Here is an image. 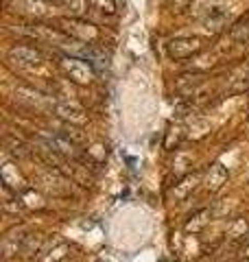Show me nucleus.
Instances as JSON below:
<instances>
[{
  "instance_id": "f257e3e1",
  "label": "nucleus",
  "mask_w": 249,
  "mask_h": 262,
  "mask_svg": "<svg viewBox=\"0 0 249 262\" xmlns=\"http://www.w3.org/2000/svg\"><path fill=\"white\" fill-rule=\"evenodd\" d=\"M13 11H18L20 15H27V18H53L55 15V3H48V0H13L11 3Z\"/></svg>"
},
{
  "instance_id": "f03ea898",
  "label": "nucleus",
  "mask_w": 249,
  "mask_h": 262,
  "mask_svg": "<svg viewBox=\"0 0 249 262\" xmlns=\"http://www.w3.org/2000/svg\"><path fill=\"white\" fill-rule=\"evenodd\" d=\"M203 48L199 37H175L166 44V53L171 59H188V57L197 55Z\"/></svg>"
},
{
  "instance_id": "7ed1b4c3",
  "label": "nucleus",
  "mask_w": 249,
  "mask_h": 262,
  "mask_svg": "<svg viewBox=\"0 0 249 262\" xmlns=\"http://www.w3.org/2000/svg\"><path fill=\"white\" fill-rule=\"evenodd\" d=\"M9 59L15 61L18 66H39L42 61H44V55H42V51H37V48H33V46L18 44L9 51Z\"/></svg>"
},
{
  "instance_id": "20e7f679",
  "label": "nucleus",
  "mask_w": 249,
  "mask_h": 262,
  "mask_svg": "<svg viewBox=\"0 0 249 262\" xmlns=\"http://www.w3.org/2000/svg\"><path fill=\"white\" fill-rule=\"evenodd\" d=\"M61 24L66 27V33L72 37H77V39H83V42H88V39H94L98 35V31L96 27H92L90 22H83L81 18H66L61 20Z\"/></svg>"
},
{
  "instance_id": "39448f33",
  "label": "nucleus",
  "mask_w": 249,
  "mask_h": 262,
  "mask_svg": "<svg viewBox=\"0 0 249 262\" xmlns=\"http://www.w3.org/2000/svg\"><path fill=\"white\" fill-rule=\"evenodd\" d=\"M61 68H64L66 75H68L72 81H77V83H88V81L92 79V70L88 68V63H83L81 59H77V57H66L61 61Z\"/></svg>"
},
{
  "instance_id": "423d86ee",
  "label": "nucleus",
  "mask_w": 249,
  "mask_h": 262,
  "mask_svg": "<svg viewBox=\"0 0 249 262\" xmlns=\"http://www.w3.org/2000/svg\"><path fill=\"white\" fill-rule=\"evenodd\" d=\"M27 241H29V234L24 232L22 227L20 229L18 227L11 229V232L3 238V256L5 258H11L18 251H24V245H27Z\"/></svg>"
},
{
  "instance_id": "0eeeda50",
  "label": "nucleus",
  "mask_w": 249,
  "mask_h": 262,
  "mask_svg": "<svg viewBox=\"0 0 249 262\" xmlns=\"http://www.w3.org/2000/svg\"><path fill=\"white\" fill-rule=\"evenodd\" d=\"M55 114L59 118L68 120L70 125H83V122L88 120L86 112H83L79 105H74V103H57L55 105Z\"/></svg>"
},
{
  "instance_id": "6e6552de",
  "label": "nucleus",
  "mask_w": 249,
  "mask_h": 262,
  "mask_svg": "<svg viewBox=\"0 0 249 262\" xmlns=\"http://www.w3.org/2000/svg\"><path fill=\"white\" fill-rule=\"evenodd\" d=\"M203 81H205V77L201 75V72H186V75H181L175 81V90L179 94L190 96V94L197 92V90L203 85Z\"/></svg>"
},
{
  "instance_id": "1a4fd4ad",
  "label": "nucleus",
  "mask_w": 249,
  "mask_h": 262,
  "mask_svg": "<svg viewBox=\"0 0 249 262\" xmlns=\"http://www.w3.org/2000/svg\"><path fill=\"white\" fill-rule=\"evenodd\" d=\"M201 20H203V24H208V29H219V27H223L225 24V20H227V11L223 9V7H217V5H208L205 7V13L201 15Z\"/></svg>"
},
{
  "instance_id": "9d476101",
  "label": "nucleus",
  "mask_w": 249,
  "mask_h": 262,
  "mask_svg": "<svg viewBox=\"0 0 249 262\" xmlns=\"http://www.w3.org/2000/svg\"><path fill=\"white\" fill-rule=\"evenodd\" d=\"M53 3L57 7H61V9H66L70 15H74V18L86 15L90 9V0H53Z\"/></svg>"
},
{
  "instance_id": "9b49d317",
  "label": "nucleus",
  "mask_w": 249,
  "mask_h": 262,
  "mask_svg": "<svg viewBox=\"0 0 249 262\" xmlns=\"http://www.w3.org/2000/svg\"><path fill=\"white\" fill-rule=\"evenodd\" d=\"M225 179H227V170L223 168L221 164H214V166L210 168V173H208V186H210L212 190H219Z\"/></svg>"
},
{
  "instance_id": "f8f14e48",
  "label": "nucleus",
  "mask_w": 249,
  "mask_h": 262,
  "mask_svg": "<svg viewBox=\"0 0 249 262\" xmlns=\"http://www.w3.org/2000/svg\"><path fill=\"white\" fill-rule=\"evenodd\" d=\"M90 9H96L101 13L114 15L116 13V0H90Z\"/></svg>"
},
{
  "instance_id": "ddd939ff",
  "label": "nucleus",
  "mask_w": 249,
  "mask_h": 262,
  "mask_svg": "<svg viewBox=\"0 0 249 262\" xmlns=\"http://www.w3.org/2000/svg\"><path fill=\"white\" fill-rule=\"evenodd\" d=\"M5 146H7V151H11L13 155H18V158H24V155H27V149H24V144H22L20 140H15V138H11V136L5 138Z\"/></svg>"
},
{
  "instance_id": "4468645a",
  "label": "nucleus",
  "mask_w": 249,
  "mask_h": 262,
  "mask_svg": "<svg viewBox=\"0 0 249 262\" xmlns=\"http://www.w3.org/2000/svg\"><path fill=\"white\" fill-rule=\"evenodd\" d=\"M173 9H186V7L190 5V0H166Z\"/></svg>"
},
{
  "instance_id": "2eb2a0df",
  "label": "nucleus",
  "mask_w": 249,
  "mask_h": 262,
  "mask_svg": "<svg viewBox=\"0 0 249 262\" xmlns=\"http://www.w3.org/2000/svg\"><path fill=\"white\" fill-rule=\"evenodd\" d=\"M245 260H249V247L245 249Z\"/></svg>"
},
{
  "instance_id": "dca6fc26",
  "label": "nucleus",
  "mask_w": 249,
  "mask_h": 262,
  "mask_svg": "<svg viewBox=\"0 0 249 262\" xmlns=\"http://www.w3.org/2000/svg\"><path fill=\"white\" fill-rule=\"evenodd\" d=\"M212 3H223V0H212Z\"/></svg>"
}]
</instances>
